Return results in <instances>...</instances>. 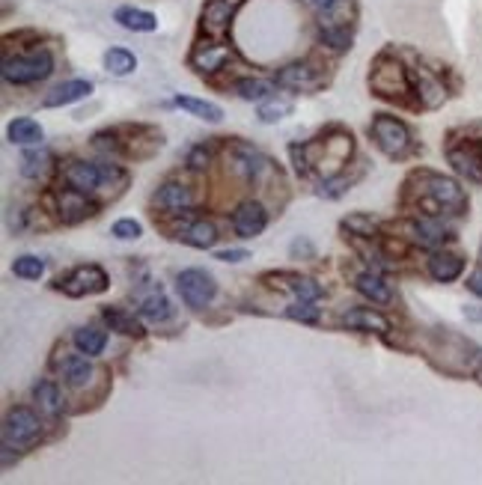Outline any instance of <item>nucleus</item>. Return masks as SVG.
I'll return each instance as SVG.
<instances>
[{
    "mask_svg": "<svg viewBox=\"0 0 482 485\" xmlns=\"http://www.w3.org/2000/svg\"><path fill=\"white\" fill-rule=\"evenodd\" d=\"M99 212V206L92 203L87 191H78V188H63L57 194V215L63 224H81Z\"/></svg>",
    "mask_w": 482,
    "mask_h": 485,
    "instance_id": "10",
    "label": "nucleus"
},
{
    "mask_svg": "<svg viewBox=\"0 0 482 485\" xmlns=\"http://www.w3.org/2000/svg\"><path fill=\"white\" fill-rule=\"evenodd\" d=\"M113 18H117L120 27L134 30V34H152V30H159V18L138 6H120L117 13H113Z\"/></svg>",
    "mask_w": 482,
    "mask_h": 485,
    "instance_id": "26",
    "label": "nucleus"
},
{
    "mask_svg": "<svg viewBox=\"0 0 482 485\" xmlns=\"http://www.w3.org/2000/svg\"><path fill=\"white\" fill-rule=\"evenodd\" d=\"M370 137L387 158H405L414 150V137L408 131V125L390 117V113H375V120L370 125Z\"/></svg>",
    "mask_w": 482,
    "mask_h": 485,
    "instance_id": "5",
    "label": "nucleus"
},
{
    "mask_svg": "<svg viewBox=\"0 0 482 485\" xmlns=\"http://www.w3.org/2000/svg\"><path fill=\"white\" fill-rule=\"evenodd\" d=\"M405 233L414 245H420V247H438L449 238V229L438 218H429V215L420 220H411V224L405 227Z\"/></svg>",
    "mask_w": 482,
    "mask_h": 485,
    "instance_id": "14",
    "label": "nucleus"
},
{
    "mask_svg": "<svg viewBox=\"0 0 482 485\" xmlns=\"http://www.w3.org/2000/svg\"><path fill=\"white\" fill-rule=\"evenodd\" d=\"M54 72V57L48 48L27 51L18 57H4V81L15 83V87H27V83L45 81Z\"/></svg>",
    "mask_w": 482,
    "mask_h": 485,
    "instance_id": "3",
    "label": "nucleus"
},
{
    "mask_svg": "<svg viewBox=\"0 0 482 485\" xmlns=\"http://www.w3.org/2000/svg\"><path fill=\"white\" fill-rule=\"evenodd\" d=\"M354 238H372L375 236V224H372V218H366V215H352V218H345V224H342Z\"/></svg>",
    "mask_w": 482,
    "mask_h": 485,
    "instance_id": "39",
    "label": "nucleus"
},
{
    "mask_svg": "<svg viewBox=\"0 0 482 485\" xmlns=\"http://www.w3.org/2000/svg\"><path fill=\"white\" fill-rule=\"evenodd\" d=\"M57 289H63L69 298H83V295H99L108 289V274L99 266H81L69 274L66 280H57Z\"/></svg>",
    "mask_w": 482,
    "mask_h": 485,
    "instance_id": "9",
    "label": "nucleus"
},
{
    "mask_svg": "<svg viewBox=\"0 0 482 485\" xmlns=\"http://www.w3.org/2000/svg\"><path fill=\"white\" fill-rule=\"evenodd\" d=\"M208 161H212V150L203 143V146H194L191 155H188V167L191 170H203V167H208Z\"/></svg>",
    "mask_w": 482,
    "mask_h": 485,
    "instance_id": "42",
    "label": "nucleus"
},
{
    "mask_svg": "<svg viewBox=\"0 0 482 485\" xmlns=\"http://www.w3.org/2000/svg\"><path fill=\"white\" fill-rule=\"evenodd\" d=\"M233 57V51H229V45H224V42H200L194 51H191V66L197 72H217L224 69V63Z\"/></svg>",
    "mask_w": 482,
    "mask_h": 485,
    "instance_id": "15",
    "label": "nucleus"
},
{
    "mask_svg": "<svg viewBox=\"0 0 482 485\" xmlns=\"http://www.w3.org/2000/svg\"><path fill=\"white\" fill-rule=\"evenodd\" d=\"M342 325L349 331H363V334H387L390 331V322H387L384 315L372 307H354L349 313H342Z\"/></svg>",
    "mask_w": 482,
    "mask_h": 485,
    "instance_id": "17",
    "label": "nucleus"
},
{
    "mask_svg": "<svg viewBox=\"0 0 482 485\" xmlns=\"http://www.w3.org/2000/svg\"><path fill=\"white\" fill-rule=\"evenodd\" d=\"M313 304H316V301H295L286 310V315H289V319H295V322H307V325L319 322V307H313Z\"/></svg>",
    "mask_w": 482,
    "mask_h": 485,
    "instance_id": "41",
    "label": "nucleus"
},
{
    "mask_svg": "<svg viewBox=\"0 0 482 485\" xmlns=\"http://www.w3.org/2000/svg\"><path fill=\"white\" fill-rule=\"evenodd\" d=\"M90 357V354H87ZM87 357H81V354H66L60 361V375H63V382H66L69 387H83V384H90V378H92V364L87 361Z\"/></svg>",
    "mask_w": 482,
    "mask_h": 485,
    "instance_id": "27",
    "label": "nucleus"
},
{
    "mask_svg": "<svg viewBox=\"0 0 482 485\" xmlns=\"http://www.w3.org/2000/svg\"><path fill=\"white\" fill-rule=\"evenodd\" d=\"M92 92V83L90 81H66L60 83L57 90H51L45 96V108H66V104H75L81 99H87Z\"/></svg>",
    "mask_w": 482,
    "mask_h": 485,
    "instance_id": "24",
    "label": "nucleus"
},
{
    "mask_svg": "<svg viewBox=\"0 0 482 485\" xmlns=\"http://www.w3.org/2000/svg\"><path fill=\"white\" fill-rule=\"evenodd\" d=\"M34 399H36V405L45 411L48 417H57L60 414L63 403H60V390H57L54 382H39L34 387Z\"/></svg>",
    "mask_w": 482,
    "mask_h": 485,
    "instance_id": "34",
    "label": "nucleus"
},
{
    "mask_svg": "<svg viewBox=\"0 0 482 485\" xmlns=\"http://www.w3.org/2000/svg\"><path fill=\"white\" fill-rule=\"evenodd\" d=\"M176 289H179L182 301L191 310H206L208 304L215 301L217 295V283L208 271L203 268H185L179 277H176Z\"/></svg>",
    "mask_w": 482,
    "mask_h": 485,
    "instance_id": "8",
    "label": "nucleus"
},
{
    "mask_svg": "<svg viewBox=\"0 0 482 485\" xmlns=\"http://www.w3.org/2000/svg\"><path fill=\"white\" fill-rule=\"evenodd\" d=\"M265 280H271V286L283 289V292H292L298 301H319L324 289L319 286L313 277H301V274H289V271H280V274H268Z\"/></svg>",
    "mask_w": 482,
    "mask_h": 485,
    "instance_id": "12",
    "label": "nucleus"
},
{
    "mask_svg": "<svg viewBox=\"0 0 482 485\" xmlns=\"http://www.w3.org/2000/svg\"><path fill=\"white\" fill-rule=\"evenodd\" d=\"M370 87L375 96H381V99H402L411 92V78H408V69L400 60L390 54H381L372 63Z\"/></svg>",
    "mask_w": 482,
    "mask_h": 485,
    "instance_id": "4",
    "label": "nucleus"
},
{
    "mask_svg": "<svg viewBox=\"0 0 482 485\" xmlns=\"http://www.w3.org/2000/svg\"><path fill=\"white\" fill-rule=\"evenodd\" d=\"M101 319L108 322V328L111 331H117V334H122V336H143V325L134 319V313H125L122 307H104L101 310Z\"/></svg>",
    "mask_w": 482,
    "mask_h": 485,
    "instance_id": "29",
    "label": "nucleus"
},
{
    "mask_svg": "<svg viewBox=\"0 0 482 485\" xmlns=\"http://www.w3.org/2000/svg\"><path fill=\"white\" fill-rule=\"evenodd\" d=\"M111 236L120 238V241H131V238L143 236V227L134 218H122V220H117V224L111 227Z\"/></svg>",
    "mask_w": 482,
    "mask_h": 485,
    "instance_id": "40",
    "label": "nucleus"
},
{
    "mask_svg": "<svg viewBox=\"0 0 482 485\" xmlns=\"http://www.w3.org/2000/svg\"><path fill=\"white\" fill-rule=\"evenodd\" d=\"M250 253L247 250H217L215 253V259H221V262H241V259H247Z\"/></svg>",
    "mask_w": 482,
    "mask_h": 485,
    "instance_id": "43",
    "label": "nucleus"
},
{
    "mask_svg": "<svg viewBox=\"0 0 482 485\" xmlns=\"http://www.w3.org/2000/svg\"><path fill=\"white\" fill-rule=\"evenodd\" d=\"M289 152L301 176H307L310 170H319L324 173V179H333L352 155V134L342 129H331L328 134H322L319 141L292 146Z\"/></svg>",
    "mask_w": 482,
    "mask_h": 485,
    "instance_id": "1",
    "label": "nucleus"
},
{
    "mask_svg": "<svg viewBox=\"0 0 482 485\" xmlns=\"http://www.w3.org/2000/svg\"><path fill=\"white\" fill-rule=\"evenodd\" d=\"M307 4H310L313 9H319V13H322V9H328L331 4H337V0H307Z\"/></svg>",
    "mask_w": 482,
    "mask_h": 485,
    "instance_id": "45",
    "label": "nucleus"
},
{
    "mask_svg": "<svg viewBox=\"0 0 482 485\" xmlns=\"http://www.w3.org/2000/svg\"><path fill=\"white\" fill-rule=\"evenodd\" d=\"M176 238L185 241V245L197 247V250H206V247H212L217 241V229H215V224H208V220L194 218V220H188L179 233H176Z\"/></svg>",
    "mask_w": 482,
    "mask_h": 485,
    "instance_id": "23",
    "label": "nucleus"
},
{
    "mask_svg": "<svg viewBox=\"0 0 482 485\" xmlns=\"http://www.w3.org/2000/svg\"><path fill=\"white\" fill-rule=\"evenodd\" d=\"M354 289H358L363 298H370V301H375V304L393 301L390 283H387L381 274H375V271H361L358 277H354Z\"/></svg>",
    "mask_w": 482,
    "mask_h": 485,
    "instance_id": "25",
    "label": "nucleus"
},
{
    "mask_svg": "<svg viewBox=\"0 0 482 485\" xmlns=\"http://www.w3.org/2000/svg\"><path fill=\"white\" fill-rule=\"evenodd\" d=\"M104 69L111 72V75H131L134 69H138V57L131 54L129 48H111L108 54H104Z\"/></svg>",
    "mask_w": 482,
    "mask_h": 485,
    "instance_id": "32",
    "label": "nucleus"
},
{
    "mask_svg": "<svg viewBox=\"0 0 482 485\" xmlns=\"http://www.w3.org/2000/svg\"><path fill=\"white\" fill-rule=\"evenodd\" d=\"M191 203H194L191 188L182 185V182H167V185L159 188V194H155V206L164 209V212H173V215L185 212Z\"/></svg>",
    "mask_w": 482,
    "mask_h": 485,
    "instance_id": "19",
    "label": "nucleus"
},
{
    "mask_svg": "<svg viewBox=\"0 0 482 485\" xmlns=\"http://www.w3.org/2000/svg\"><path fill=\"white\" fill-rule=\"evenodd\" d=\"M289 113H292V102H286V99H271V102L259 104V120L262 122H277L283 117H289Z\"/></svg>",
    "mask_w": 482,
    "mask_h": 485,
    "instance_id": "38",
    "label": "nucleus"
},
{
    "mask_svg": "<svg viewBox=\"0 0 482 485\" xmlns=\"http://www.w3.org/2000/svg\"><path fill=\"white\" fill-rule=\"evenodd\" d=\"M236 170L247 179V182H262V176L271 170V161L262 152L250 150V146H238L236 150Z\"/></svg>",
    "mask_w": 482,
    "mask_h": 485,
    "instance_id": "20",
    "label": "nucleus"
},
{
    "mask_svg": "<svg viewBox=\"0 0 482 485\" xmlns=\"http://www.w3.org/2000/svg\"><path fill=\"white\" fill-rule=\"evenodd\" d=\"M462 271H465V259L456 257V253H435V257L429 259V274H432V280L438 283H453Z\"/></svg>",
    "mask_w": 482,
    "mask_h": 485,
    "instance_id": "28",
    "label": "nucleus"
},
{
    "mask_svg": "<svg viewBox=\"0 0 482 485\" xmlns=\"http://www.w3.org/2000/svg\"><path fill=\"white\" fill-rule=\"evenodd\" d=\"M477 378H479V382H482V364L477 366Z\"/></svg>",
    "mask_w": 482,
    "mask_h": 485,
    "instance_id": "46",
    "label": "nucleus"
},
{
    "mask_svg": "<svg viewBox=\"0 0 482 485\" xmlns=\"http://www.w3.org/2000/svg\"><path fill=\"white\" fill-rule=\"evenodd\" d=\"M51 167V155L42 150V152H24L21 155V176L27 179H42L45 170Z\"/></svg>",
    "mask_w": 482,
    "mask_h": 485,
    "instance_id": "36",
    "label": "nucleus"
},
{
    "mask_svg": "<svg viewBox=\"0 0 482 485\" xmlns=\"http://www.w3.org/2000/svg\"><path fill=\"white\" fill-rule=\"evenodd\" d=\"M414 87H417V96H420V104H423V108H429V111H432V108H441L444 99H447L444 83L438 81L429 69H417Z\"/></svg>",
    "mask_w": 482,
    "mask_h": 485,
    "instance_id": "22",
    "label": "nucleus"
},
{
    "mask_svg": "<svg viewBox=\"0 0 482 485\" xmlns=\"http://www.w3.org/2000/svg\"><path fill=\"white\" fill-rule=\"evenodd\" d=\"M42 438V423L30 408H13L4 420V450H30Z\"/></svg>",
    "mask_w": 482,
    "mask_h": 485,
    "instance_id": "7",
    "label": "nucleus"
},
{
    "mask_svg": "<svg viewBox=\"0 0 482 485\" xmlns=\"http://www.w3.org/2000/svg\"><path fill=\"white\" fill-rule=\"evenodd\" d=\"M268 227V215L262 203H254V199H247V203H241L233 215V229L238 238H256L262 229Z\"/></svg>",
    "mask_w": 482,
    "mask_h": 485,
    "instance_id": "13",
    "label": "nucleus"
},
{
    "mask_svg": "<svg viewBox=\"0 0 482 485\" xmlns=\"http://www.w3.org/2000/svg\"><path fill=\"white\" fill-rule=\"evenodd\" d=\"M66 182L78 191H99V188L111 185V182H122L125 185V173L117 164H96V161H69L66 167Z\"/></svg>",
    "mask_w": 482,
    "mask_h": 485,
    "instance_id": "6",
    "label": "nucleus"
},
{
    "mask_svg": "<svg viewBox=\"0 0 482 485\" xmlns=\"http://www.w3.org/2000/svg\"><path fill=\"white\" fill-rule=\"evenodd\" d=\"M13 271H15V277H21V280H39L42 274H45V262H42L39 257H30V253H24V257H18L13 262Z\"/></svg>",
    "mask_w": 482,
    "mask_h": 485,
    "instance_id": "37",
    "label": "nucleus"
},
{
    "mask_svg": "<svg viewBox=\"0 0 482 485\" xmlns=\"http://www.w3.org/2000/svg\"><path fill=\"white\" fill-rule=\"evenodd\" d=\"M411 179L420 185L417 188V206H420L429 218L462 215L468 209V197H465L462 188H458V182H453V179H447L441 173H432V170H420Z\"/></svg>",
    "mask_w": 482,
    "mask_h": 485,
    "instance_id": "2",
    "label": "nucleus"
},
{
    "mask_svg": "<svg viewBox=\"0 0 482 485\" xmlns=\"http://www.w3.org/2000/svg\"><path fill=\"white\" fill-rule=\"evenodd\" d=\"M236 92L245 102H265L271 92H275V87H271L268 81H262V78H245V81L236 83Z\"/></svg>",
    "mask_w": 482,
    "mask_h": 485,
    "instance_id": "35",
    "label": "nucleus"
},
{
    "mask_svg": "<svg viewBox=\"0 0 482 485\" xmlns=\"http://www.w3.org/2000/svg\"><path fill=\"white\" fill-rule=\"evenodd\" d=\"M9 143H18V146H36L42 143V137H45V131H42V125L36 120H30V117H18L9 122Z\"/></svg>",
    "mask_w": 482,
    "mask_h": 485,
    "instance_id": "30",
    "label": "nucleus"
},
{
    "mask_svg": "<svg viewBox=\"0 0 482 485\" xmlns=\"http://www.w3.org/2000/svg\"><path fill=\"white\" fill-rule=\"evenodd\" d=\"M277 83L286 90H298V92H313L324 87V72L313 63H292V66H283L277 72Z\"/></svg>",
    "mask_w": 482,
    "mask_h": 485,
    "instance_id": "11",
    "label": "nucleus"
},
{
    "mask_svg": "<svg viewBox=\"0 0 482 485\" xmlns=\"http://www.w3.org/2000/svg\"><path fill=\"white\" fill-rule=\"evenodd\" d=\"M236 0H208L203 6V30L212 39H221L229 30V18H233Z\"/></svg>",
    "mask_w": 482,
    "mask_h": 485,
    "instance_id": "16",
    "label": "nucleus"
},
{
    "mask_svg": "<svg viewBox=\"0 0 482 485\" xmlns=\"http://www.w3.org/2000/svg\"><path fill=\"white\" fill-rule=\"evenodd\" d=\"M447 158L465 179L482 185V155L474 150V146H453V150H447Z\"/></svg>",
    "mask_w": 482,
    "mask_h": 485,
    "instance_id": "21",
    "label": "nucleus"
},
{
    "mask_svg": "<svg viewBox=\"0 0 482 485\" xmlns=\"http://www.w3.org/2000/svg\"><path fill=\"white\" fill-rule=\"evenodd\" d=\"M138 313L149 322H167L173 315V307H170V301H167L161 286H149V289L138 292Z\"/></svg>",
    "mask_w": 482,
    "mask_h": 485,
    "instance_id": "18",
    "label": "nucleus"
},
{
    "mask_svg": "<svg viewBox=\"0 0 482 485\" xmlns=\"http://www.w3.org/2000/svg\"><path fill=\"white\" fill-rule=\"evenodd\" d=\"M173 104H176V108L188 111V113H191V117H197V120H206V122H221V120H224V111L217 108L215 102L194 99V96H176Z\"/></svg>",
    "mask_w": 482,
    "mask_h": 485,
    "instance_id": "31",
    "label": "nucleus"
},
{
    "mask_svg": "<svg viewBox=\"0 0 482 485\" xmlns=\"http://www.w3.org/2000/svg\"><path fill=\"white\" fill-rule=\"evenodd\" d=\"M75 345L81 354H90L96 357L104 352V345H108V334L99 331V328H78L75 331Z\"/></svg>",
    "mask_w": 482,
    "mask_h": 485,
    "instance_id": "33",
    "label": "nucleus"
},
{
    "mask_svg": "<svg viewBox=\"0 0 482 485\" xmlns=\"http://www.w3.org/2000/svg\"><path fill=\"white\" fill-rule=\"evenodd\" d=\"M468 289L474 292V295H479V298H482V268H477V271H474V274H470V277H468Z\"/></svg>",
    "mask_w": 482,
    "mask_h": 485,
    "instance_id": "44",
    "label": "nucleus"
}]
</instances>
